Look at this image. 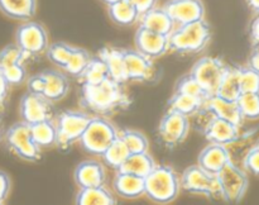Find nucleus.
Masks as SVG:
<instances>
[{
    "instance_id": "19",
    "label": "nucleus",
    "mask_w": 259,
    "mask_h": 205,
    "mask_svg": "<svg viewBox=\"0 0 259 205\" xmlns=\"http://www.w3.org/2000/svg\"><path fill=\"white\" fill-rule=\"evenodd\" d=\"M204 109H206L211 115L225 119L238 127H242L244 121L237 100H228L219 95H212L205 101Z\"/></svg>"
},
{
    "instance_id": "49",
    "label": "nucleus",
    "mask_w": 259,
    "mask_h": 205,
    "mask_svg": "<svg viewBox=\"0 0 259 205\" xmlns=\"http://www.w3.org/2000/svg\"><path fill=\"white\" fill-rule=\"evenodd\" d=\"M255 46V50H258L259 51V42L257 43V45H254Z\"/></svg>"
},
{
    "instance_id": "29",
    "label": "nucleus",
    "mask_w": 259,
    "mask_h": 205,
    "mask_svg": "<svg viewBox=\"0 0 259 205\" xmlns=\"http://www.w3.org/2000/svg\"><path fill=\"white\" fill-rule=\"evenodd\" d=\"M76 204L80 205H114L115 197L105 186L81 187L76 196Z\"/></svg>"
},
{
    "instance_id": "3",
    "label": "nucleus",
    "mask_w": 259,
    "mask_h": 205,
    "mask_svg": "<svg viewBox=\"0 0 259 205\" xmlns=\"http://www.w3.org/2000/svg\"><path fill=\"white\" fill-rule=\"evenodd\" d=\"M181 184L177 172L172 167L156 165L144 177V195L159 204L171 202L179 196Z\"/></svg>"
},
{
    "instance_id": "30",
    "label": "nucleus",
    "mask_w": 259,
    "mask_h": 205,
    "mask_svg": "<svg viewBox=\"0 0 259 205\" xmlns=\"http://www.w3.org/2000/svg\"><path fill=\"white\" fill-rule=\"evenodd\" d=\"M156 163H154L153 158L151 154L147 152H141V153H131L128 158L124 161L119 171L129 172V174L138 175L141 177H146L152 170L154 169Z\"/></svg>"
},
{
    "instance_id": "31",
    "label": "nucleus",
    "mask_w": 259,
    "mask_h": 205,
    "mask_svg": "<svg viewBox=\"0 0 259 205\" xmlns=\"http://www.w3.org/2000/svg\"><path fill=\"white\" fill-rule=\"evenodd\" d=\"M240 94L242 89H240L239 67L228 66L215 95H219L228 100H237Z\"/></svg>"
},
{
    "instance_id": "1",
    "label": "nucleus",
    "mask_w": 259,
    "mask_h": 205,
    "mask_svg": "<svg viewBox=\"0 0 259 205\" xmlns=\"http://www.w3.org/2000/svg\"><path fill=\"white\" fill-rule=\"evenodd\" d=\"M121 85L110 77L96 85H82L81 106L99 116L125 110L132 105V98Z\"/></svg>"
},
{
    "instance_id": "10",
    "label": "nucleus",
    "mask_w": 259,
    "mask_h": 205,
    "mask_svg": "<svg viewBox=\"0 0 259 205\" xmlns=\"http://www.w3.org/2000/svg\"><path fill=\"white\" fill-rule=\"evenodd\" d=\"M228 66L218 57H202L192 66L190 75L202 86L207 95L217 94Z\"/></svg>"
},
{
    "instance_id": "25",
    "label": "nucleus",
    "mask_w": 259,
    "mask_h": 205,
    "mask_svg": "<svg viewBox=\"0 0 259 205\" xmlns=\"http://www.w3.org/2000/svg\"><path fill=\"white\" fill-rule=\"evenodd\" d=\"M259 144V128H254L248 131L247 133L239 134L237 139L232 143L227 144V149L229 152L230 161L239 166V162L243 163V159L247 156L248 152Z\"/></svg>"
},
{
    "instance_id": "23",
    "label": "nucleus",
    "mask_w": 259,
    "mask_h": 205,
    "mask_svg": "<svg viewBox=\"0 0 259 205\" xmlns=\"http://www.w3.org/2000/svg\"><path fill=\"white\" fill-rule=\"evenodd\" d=\"M99 57L105 62L109 70V76L119 84L128 81L124 62V50L115 47H104L99 51Z\"/></svg>"
},
{
    "instance_id": "26",
    "label": "nucleus",
    "mask_w": 259,
    "mask_h": 205,
    "mask_svg": "<svg viewBox=\"0 0 259 205\" xmlns=\"http://www.w3.org/2000/svg\"><path fill=\"white\" fill-rule=\"evenodd\" d=\"M0 10L12 19L28 20L37 12V0H0Z\"/></svg>"
},
{
    "instance_id": "39",
    "label": "nucleus",
    "mask_w": 259,
    "mask_h": 205,
    "mask_svg": "<svg viewBox=\"0 0 259 205\" xmlns=\"http://www.w3.org/2000/svg\"><path fill=\"white\" fill-rule=\"evenodd\" d=\"M176 91L179 93H184V94H189V95L196 96V98L204 99V100H207V98H210L207 95L206 91L202 89V86L192 77L191 75H186L184 77H181L179 80L176 85Z\"/></svg>"
},
{
    "instance_id": "32",
    "label": "nucleus",
    "mask_w": 259,
    "mask_h": 205,
    "mask_svg": "<svg viewBox=\"0 0 259 205\" xmlns=\"http://www.w3.org/2000/svg\"><path fill=\"white\" fill-rule=\"evenodd\" d=\"M109 77L110 76H109V70L105 62L98 56V57L90 58L85 70L78 76V80L82 83V85H96Z\"/></svg>"
},
{
    "instance_id": "28",
    "label": "nucleus",
    "mask_w": 259,
    "mask_h": 205,
    "mask_svg": "<svg viewBox=\"0 0 259 205\" xmlns=\"http://www.w3.org/2000/svg\"><path fill=\"white\" fill-rule=\"evenodd\" d=\"M109 17L119 25H133L139 20V12L131 0H119L108 5Z\"/></svg>"
},
{
    "instance_id": "11",
    "label": "nucleus",
    "mask_w": 259,
    "mask_h": 205,
    "mask_svg": "<svg viewBox=\"0 0 259 205\" xmlns=\"http://www.w3.org/2000/svg\"><path fill=\"white\" fill-rule=\"evenodd\" d=\"M15 45L22 50L25 58L37 57L48 48V34L40 23L27 22L20 25L15 34Z\"/></svg>"
},
{
    "instance_id": "7",
    "label": "nucleus",
    "mask_w": 259,
    "mask_h": 205,
    "mask_svg": "<svg viewBox=\"0 0 259 205\" xmlns=\"http://www.w3.org/2000/svg\"><path fill=\"white\" fill-rule=\"evenodd\" d=\"M8 148L25 161H38L40 158V147L33 141L29 124L24 121L14 123L5 133Z\"/></svg>"
},
{
    "instance_id": "43",
    "label": "nucleus",
    "mask_w": 259,
    "mask_h": 205,
    "mask_svg": "<svg viewBox=\"0 0 259 205\" xmlns=\"http://www.w3.org/2000/svg\"><path fill=\"white\" fill-rule=\"evenodd\" d=\"M131 2L137 8V10L139 12V15H142L146 12H148V10L156 8L158 0H131Z\"/></svg>"
},
{
    "instance_id": "5",
    "label": "nucleus",
    "mask_w": 259,
    "mask_h": 205,
    "mask_svg": "<svg viewBox=\"0 0 259 205\" xmlns=\"http://www.w3.org/2000/svg\"><path fill=\"white\" fill-rule=\"evenodd\" d=\"M91 116L85 111H62L56 119V144L61 149H67L73 143L80 141L90 121Z\"/></svg>"
},
{
    "instance_id": "48",
    "label": "nucleus",
    "mask_w": 259,
    "mask_h": 205,
    "mask_svg": "<svg viewBox=\"0 0 259 205\" xmlns=\"http://www.w3.org/2000/svg\"><path fill=\"white\" fill-rule=\"evenodd\" d=\"M101 2H103V3H105L106 5H110V4H113V3H116V2H119V0H101Z\"/></svg>"
},
{
    "instance_id": "45",
    "label": "nucleus",
    "mask_w": 259,
    "mask_h": 205,
    "mask_svg": "<svg viewBox=\"0 0 259 205\" xmlns=\"http://www.w3.org/2000/svg\"><path fill=\"white\" fill-rule=\"evenodd\" d=\"M250 37L254 45L259 42V17L257 15L254 20H253L252 25H250Z\"/></svg>"
},
{
    "instance_id": "27",
    "label": "nucleus",
    "mask_w": 259,
    "mask_h": 205,
    "mask_svg": "<svg viewBox=\"0 0 259 205\" xmlns=\"http://www.w3.org/2000/svg\"><path fill=\"white\" fill-rule=\"evenodd\" d=\"M205 101L206 100H204V99L175 91V94L168 101V109L180 114H184L186 116H192L202 110Z\"/></svg>"
},
{
    "instance_id": "20",
    "label": "nucleus",
    "mask_w": 259,
    "mask_h": 205,
    "mask_svg": "<svg viewBox=\"0 0 259 205\" xmlns=\"http://www.w3.org/2000/svg\"><path fill=\"white\" fill-rule=\"evenodd\" d=\"M105 179V169L98 161H83L75 170V181L80 189L103 186Z\"/></svg>"
},
{
    "instance_id": "15",
    "label": "nucleus",
    "mask_w": 259,
    "mask_h": 205,
    "mask_svg": "<svg viewBox=\"0 0 259 205\" xmlns=\"http://www.w3.org/2000/svg\"><path fill=\"white\" fill-rule=\"evenodd\" d=\"M162 8L168 13L176 25L204 19L205 15L201 0H168Z\"/></svg>"
},
{
    "instance_id": "38",
    "label": "nucleus",
    "mask_w": 259,
    "mask_h": 205,
    "mask_svg": "<svg viewBox=\"0 0 259 205\" xmlns=\"http://www.w3.org/2000/svg\"><path fill=\"white\" fill-rule=\"evenodd\" d=\"M90 58V55H89L85 50L75 47L73 48L70 60H68L67 65H66V67L63 68V70L67 71L70 75L78 77V76L82 73V71L85 70L86 66H88Z\"/></svg>"
},
{
    "instance_id": "6",
    "label": "nucleus",
    "mask_w": 259,
    "mask_h": 205,
    "mask_svg": "<svg viewBox=\"0 0 259 205\" xmlns=\"http://www.w3.org/2000/svg\"><path fill=\"white\" fill-rule=\"evenodd\" d=\"M220 196L227 202H239L248 189V176L238 165L228 162L217 174Z\"/></svg>"
},
{
    "instance_id": "13",
    "label": "nucleus",
    "mask_w": 259,
    "mask_h": 205,
    "mask_svg": "<svg viewBox=\"0 0 259 205\" xmlns=\"http://www.w3.org/2000/svg\"><path fill=\"white\" fill-rule=\"evenodd\" d=\"M19 113L22 121L27 124H34L38 121L53 119L52 101L39 94L28 91L20 100Z\"/></svg>"
},
{
    "instance_id": "18",
    "label": "nucleus",
    "mask_w": 259,
    "mask_h": 205,
    "mask_svg": "<svg viewBox=\"0 0 259 205\" xmlns=\"http://www.w3.org/2000/svg\"><path fill=\"white\" fill-rule=\"evenodd\" d=\"M124 62L128 80L148 81L153 77V62L138 50H124Z\"/></svg>"
},
{
    "instance_id": "50",
    "label": "nucleus",
    "mask_w": 259,
    "mask_h": 205,
    "mask_svg": "<svg viewBox=\"0 0 259 205\" xmlns=\"http://www.w3.org/2000/svg\"><path fill=\"white\" fill-rule=\"evenodd\" d=\"M257 14H258V17H259V9L257 10Z\"/></svg>"
},
{
    "instance_id": "35",
    "label": "nucleus",
    "mask_w": 259,
    "mask_h": 205,
    "mask_svg": "<svg viewBox=\"0 0 259 205\" xmlns=\"http://www.w3.org/2000/svg\"><path fill=\"white\" fill-rule=\"evenodd\" d=\"M119 138L124 142L129 153H141V152H147L149 148L147 137L134 129H124L119 132Z\"/></svg>"
},
{
    "instance_id": "8",
    "label": "nucleus",
    "mask_w": 259,
    "mask_h": 205,
    "mask_svg": "<svg viewBox=\"0 0 259 205\" xmlns=\"http://www.w3.org/2000/svg\"><path fill=\"white\" fill-rule=\"evenodd\" d=\"M181 189L192 194L205 195L207 197H220V187L215 174L202 169L199 163L190 166L180 177Z\"/></svg>"
},
{
    "instance_id": "34",
    "label": "nucleus",
    "mask_w": 259,
    "mask_h": 205,
    "mask_svg": "<svg viewBox=\"0 0 259 205\" xmlns=\"http://www.w3.org/2000/svg\"><path fill=\"white\" fill-rule=\"evenodd\" d=\"M129 154L131 153H129L128 148H126L124 142L118 136V138L108 147V149L104 152L101 157H103L104 161H105V163L108 166H110L111 169L119 170L121 167V165L124 163V161L128 158Z\"/></svg>"
},
{
    "instance_id": "41",
    "label": "nucleus",
    "mask_w": 259,
    "mask_h": 205,
    "mask_svg": "<svg viewBox=\"0 0 259 205\" xmlns=\"http://www.w3.org/2000/svg\"><path fill=\"white\" fill-rule=\"evenodd\" d=\"M242 165L244 167V170L252 172L253 175L259 176V144L248 152V154L243 159Z\"/></svg>"
},
{
    "instance_id": "40",
    "label": "nucleus",
    "mask_w": 259,
    "mask_h": 205,
    "mask_svg": "<svg viewBox=\"0 0 259 205\" xmlns=\"http://www.w3.org/2000/svg\"><path fill=\"white\" fill-rule=\"evenodd\" d=\"M240 89L242 93H259V72L254 68L239 67Z\"/></svg>"
},
{
    "instance_id": "44",
    "label": "nucleus",
    "mask_w": 259,
    "mask_h": 205,
    "mask_svg": "<svg viewBox=\"0 0 259 205\" xmlns=\"http://www.w3.org/2000/svg\"><path fill=\"white\" fill-rule=\"evenodd\" d=\"M10 84L5 80L4 76L0 73V110L4 108V104L7 101L8 94H9Z\"/></svg>"
},
{
    "instance_id": "9",
    "label": "nucleus",
    "mask_w": 259,
    "mask_h": 205,
    "mask_svg": "<svg viewBox=\"0 0 259 205\" xmlns=\"http://www.w3.org/2000/svg\"><path fill=\"white\" fill-rule=\"evenodd\" d=\"M70 89V83L62 72L46 70L28 80V91L39 94L51 101L65 98Z\"/></svg>"
},
{
    "instance_id": "12",
    "label": "nucleus",
    "mask_w": 259,
    "mask_h": 205,
    "mask_svg": "<svg viewBox=\"0 0 259 205\" xmlns=\"http://www.w3.org/2000/svg\"><path fill=\"white\" fill-rule=\"evenodd\" d=\"M190 132L189 116L169 110L162 118L158 127V136L167 148H175L186 139Z\"/></svg>"
},
{
    "instance_id": "24",
    "label": "nucleus",
    "mask_w": 259,
    "mask_h": 205,
    "mask_svg": "<svg viewBox=\"0 0 259 205\" xmlns=\"http://www.w3.org/2000/svg\"><path fill=\"white\" fill-rule=\"evenodd\" d=\"M113 186L116 194L126 199H136L144 195V177L118 170Z\"/></svg>"
},
{
    "instance_id": "17",
    "label": "nucleus",
    "mask_w": 259,
    "mask_h": 205,
    "mask_svg": "<svg viewBox=\"0 0 259 205\" xmlns=\"http://www.w3.org/2000/svg\"><path fill=\"white\" fill-rule=\"evenodd\" d=\"M136 47L147 57H161L169 51L168 35L139 27L136 33Z\"/></svg>"
},
{
    "instance_id": "36",
    "label": "nucleus",
    "mask_w": 259,
    "mask_h": 205,
    "mask_svg": "<svg viewBox=\"0 0 259 205\" xmlns=\"http://www.w3.org/2000/svg\"><path fill=\"white\" fill-rule=\"evenodd\" d=\"M237 103L244 120L259 118V93H242Z\"/></svg>"
},
{
    "instance_id": "22",
    "label": "nucleus",
    "mask_w": 259,
    "mask_h": 205,
    "mask_svg": "<svg viewBox=\"0 0 259 205\" xmlns=\"http://www.w3.org/2000/svg\"><path fill=\"white\" fill-rule=\"evenodd\" d=\"M139 27H144L153 32L169 35L176 24L163 8H153L139 17Z\"/></svg>"
},
{
    "instance_id": "14",
    "label": "nucleus",
    "mask_w": 259,
    "mask_h": 205,
    "mask_svg": "<svg viewBox=\"0 0 259 205\" xmlns=\"http://www.w3.org/2000/svg\"><path fill=\"white\" fill-rule=\"evenodd\" d=\"M27 60L17 45H9L0 51V73L10 85H19L25 80L24 61Z\"/></svg>"
},
{
    "instance_id": "2",
    "label": "nucleus",
    "mask_w": 259,
    "mask_h": 205,
    "mask_svg": "<svg viewBox=\"0 0 259 205\" xmlns=\"http://www.w3.org/2000/svg\"><path fill=\"white\" fill-rule=\"evenodd\" d=\"M169 50L177 53H197L211 39V29L205 19L176 25L168 35Z\"/></svg>"
},
{
    "instance_id": "21",
    "label": "nucleus",
    "mask_w": 259,
    "mask_h": 205,
    "mask_svg": "<svg viewBox=\"0 0 259 205\" xmlns=\"http://www.w3.org/2000/svg\"><path fill=\"white\" fill-rule=\"evenodd\" d=\"M230 162L229 152L224 144L211 143L205 147L199 154V165L206 171L217 175L225 165Z\"/></svg>"
},
{
    "instance_id": "16",
    "label": "nucleus",
    "mask_w": 259,
    "mask_h": 205,
    "mask_svg": "<svg viewBox=\"0 0 259 205\" xmlns=\"http://www.w3.org/2000/svg\"><path fill=\"white\" fill-rule=\"evenodd\" d=\"M206 114L207 119L202 127V133L207 141L211 142V143L227 146V144L232 143L234 139H237V137L240 134V127L235 126V124L230 123L225 119L211 115L207 110Z\"/></svg>"
},
{
    "instance_id": "37",
    "label": "nucleus",
    "mask_w": 259,
    "mask_h": 205,
    "mask_svg": "<svg viewBox=\"0 0 259 205\" xmlns=\"http://www.w3.org/2000/svg\"><path fill=\"white\" fill-rule=\"evenodd\" d=\"M72 46L67 45L65 42H56L53 45L48 46L47 48V56L51 61H52L55 65H57L58 67L65 68L67 65L68 60H70L71 55H72L73 51Z\"/></svg>"
},
{
    "instance_id": "4",
    "label": "nucleus",
    "mask_w": 259,
    "mask_h": 205,
    "mask_svg": "<svg viewBox=\"0 0 259 205\" xmlns=\"http://www.w3.org/2000/svg\"><path fill=\"white\" fill-rule=\"evenodd\" d=\"M119 131L111 121L103 116L91 118L80 138V144L86 152L95 156H103L108 147L118 138Z\"/></svg>"
},
{
    "instance_id": "46",
    "label": "nucleus",
    "mask_w": 259,
    "mask_h": 205,
    "mask_svg": "<svg viewBox=\"0 0 259 205\" xmlns=\"http://www.w3.org/2000/svg\"><path fill=\"white\" fill-rule=\"evenodd\" d=\"M248 66L254 68L255 71H258L259 72V51L258 50H254V52L250 55L249 61H248Z\"/></svg>"
},
{
    "instance_id": "47",
    "label": "nucleus",
    "mask_w": 259,
    "mask_h": 205,
    "mask_svg": "<svg viewBox=\"0 0 259 205\" xmlns=\"http://www.w3.org/2000/svg\"><path fill=\"white\" fill-rule=\"evenodd\" d=\"M247 4L250 9H253L254 12H257L259 9V0H247Z\"/></svg>"
},
{
    "instance_id": "42",
    "label": "nucleus",
    "mask_w": 259,
    "mask_h": 205,
    "mask_svg": "<svg viewBox=\"0 0 259 205\" xmlns=\"http://www.w3.org/2000/svg\"><path fill=\"white\" fill-rule=\"evenodd\" d=\"M10 191V179L7 172L0 170V204L8 199Z\"/></svg>"
},
{
    "instance_id": "33",
    "label": "nucleus",
    "mask_w": 259,
    "mask_h": 205,
    "mask_svg": "<svg viewBox=\"0 0 259 205\" xmlns=\"http://www.w3.org/2000/svg\"><path fill=\"white\" fill-rule=\"evenodd\" d=\"M29 127L33 141H34L40 148H42V147H50L56 144L57 132H56V124L52 119H51V120H43L34 124H30Z\"/></svg>"
}]
</instances>
